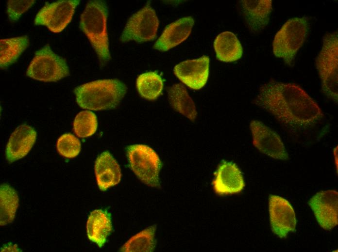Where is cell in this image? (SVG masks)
Returning a JSON list of instances; mask_svg holds the SVG:
<instances>
[{"label": "cell", "instance_id": "1", "mask_svg": "<svg viewBox=\"0 0 338 252\" xmlns=\"http://www.w3.org/2000/svg\"><path fill=\"white\" fill-rule=\"evenodd\" d=\"M254 103L293 128L313 125L324 116L317 103L294 83L271 80L260 87Z\"/></svg>", "mask_w": 338, "mask_h": 252}, {"label": "cell", "instance_id": "2", "mask_svg": "<svg viewBox=\"0 0 338 252\" xmlns=\"http://www.w3.org/2000/svg\"><path fill=\"white\" fill-rule=\"evenodd\" d=\"M127 88L117 79L89 82L74 90L76 102L83 109L101 110L116 108L126 93Z\"/></svg>", "mask_w": 338, "mask_h": 252}, {"label": "cell", "instance_id": "3", "mask_svg": "<svg viewBox=\"0 0 338 252\" xmlns=\"http://www.w3.org/2000/svg\"><path fill=\"white\" fill-rule=\"evenodd\" d=\"M108 10L105 1L89 0L80 16L79 27L95 50L101 65L110 59L107 31Z\"/></svg>", "mask_w": 338, "mask_h": 252}, {"label": "cell", "instance_id": "4", "mask_svg": "<svg viewBox=\"0 0 338 252\" xmlns=\"http://www.w3.org/2000/svg\"><path fill=\"white\" fill-rule=\"evenodd\" d=\"M309 28L305 17L288 19L275 35L272 43L274 55L292 66L298 51L304 43Z\"/></svg>", "mask_w": 338, "mask_h": 252}, {"label": "cell", "instance_id": "5", "mask_svg": "<svg viewBox=\"0 0 338 252\" xmlns=\"http://www.w3.org/2000/svg\"><path fill=\"white\" fill-rule=\"evenodd\" d=\"M323 92L338 104V35L335 32L323 38L321 49L316 59Z\"/></svg>", "mask_w": 338, "mask_h": 252}, {"label": "cell", "instance_id": "6", "mask_svg": "<svg viewBox=\"0 0 338 252\" xmlns=\"http://www.w3.org/2000/svg\"><path fill=\"white\" fill-rule=\"evenodd\" d=\"M130 166L137 177L144 184L160 188L159 173L162 167L157 154L144 144H133L127 147Z\"/></svg>", "mask_w": 338, "mask_h": 252}, {"label": "cell", "instance_id": "7", "mask_svg": "<svg viewBox=\"0 0 338 252\" xmlns=\"http://www.w3.org/2000/svg\"><path fill=\"white\" fill-rule=\"evenodd\" d=\"M26 75L44 82H56L69 75L66 61L55 53L48 44L36 51L26 71Z\"/></svg>", "mask_w": 338, "mask_h": 252}, {"label": "cell", "instance_id": "8", "mask_svg": "<svg viewBox=\"0 0 338 252\" xmlns=\"http://www.w3.org/2000/svg\"><path fill=\"white\" fill-rule=\"evenodd\" d=\"M159 21L154 10L148 3L127 21L120 37L122 42L142 43L155 39Z\"/></svg>", "mask_w": 338, "mask_h": 252}, {"label": "cell", "instance_id": "9", "mask_svg": "<svg viewBox=\"0 0 338 252\" xmlns=\"http://www.w3.org/2000/svg\"><path fill=\"white\" fill-rule=\"evenodd\" d=\"M79 0H60L47 3L36 14L34 24L42 25L54 33L63 31L72 20Z\"/></svg>", "mask_w": 338, "mask_h": 252}, {"label": "cell", "instance_id": "10", "mask_svg": "<svg viewBox=\"0 0 338 252\" xmlns=\"http://www.w3.org/2000/svg\"><path fill=\"white\" fill-rule=\"evenodd\" d=\"M250 128L253 144L261 153L274 159L288 158L284 144L275 131L257 120L252 121Z\"/></svg>", "mask_w": 338, "mask_h": 252}, {"label": "cell", "instance_id": "11", "mask_svg": "<svg viewBox=\"0 0 338 252\" xmlns=\"http://www.w3.org/2000/svg\"><path fill=\"white\" fill-rule=\"evenodd\" d=\"M269 214L271 230L280 238L286 237L296 227V215L292 206L286 199L278 195L269 197Z\"/></svg>", "mask_w": 338, "mask_h": 252}, {"label": "cell", "instance_id": "12", "mask_svg": "<svg viewBox=\"0 0 338 252\" xmlns=\"http://www.w3.org/2000/svg\"><path fill=\"white\" fill-rule=\"evenodd\" d=\"M316 219L323 229L331 230L338 224V193L335 190L321 191L308 201Z\"/></svg>", "mask_w": 338, "mask_h": 252}, {"label": "cell", "instance_id": "13", "mask_svg": "<svg viewBox=\"0 0 338 252\" xmlns=\"http://www.w3.org/2000/svg\"><path fill=\"white\" fill-rule=\"evenodd\" d=\"M209 61V58L204 55L197 59L182 62L174 66V73L190 88L200 89L207 81Z\"/></svg>", "mask_w": 338, "mask_h": 252}, {"label": "cell", "instance_id": "14", "mask_svg": "<svg viewBox=\"0 0 338 252\" xmlns=\"http://www.w3.org/2000/svg\"><path fill=\"white\" fill-rule=\"evenodd\" d=\"M213 189L219 195L232 194L241 191L245 187L243 175L237 165L223 161L215 173Z\"/></svg>", "mask_w": 338, "mask_h": 252}, {"label": "cell", "instance_id": "15", "mask_svg": "<svg viewBox=\"0 0 338 252\" xmlns=\"http://www.w3.org/2000/svg\"><path fill=\"white\" fill-rule=\"evenodd\" d=\"M36 132L32 126L22 124L11 134L5 149L6 159L13 162L25 157L33 147Z\"/></svg>", "mask_w": 338, "mask_h": 252}, {"label": "cell", "instance_id": "16", "mask_svg": "<svg viewBox=\"0 0 338 252\" xmlns=\"http://www.w3.org/2000/svg\"><path fill=\"white\" fill-rule=\"evenodd\" d=\"M194 24L191 16L182 17L170 23L165 28L153 47L166 51L179 45L189 36Z\"/></svg>", "mask_w": 338, "mask_h": 252}, {"label": "cell", "instance_id": "17", "mask_svg": "<svg viewBox=\"0 0 338 252\" xmlns=\"http://www.w3.org/2000/svg\"><path fill=\"white\" fill-rule=\"evenodd\" d=\"M94 171L98 186L101 191L118 184L121 180L120 166L108 151L101 153L97 158Z\"/></svg>", "mask_w": 338, "mask_h": 252}, {"label": "cell", "instance_id": "18", "mask_svg": "<svg viewBox=\"0 0 338 252\" xmlns=\"http://www.w3.org/2000/svg\"><path fill=\"white\" fill-rule=\"evenodd\" d=\"M239 3L252 32H259L267 26L272 10L271 0H242Z\"/></svg>", "mask_w": 338, "mask_h": 252}, {"label": "cell", "instance_id": "19", "mask_svg": "<svg viewBox=\"0 0 338 252\" xmlns=\"http://www.w3.org/2000/svg\"><path fill=\"white\" fill-rule=\"evenodd\" d=\"M112 230L111 215L107 211L96 209L92 211L86 223L89 239L101 248L105 243Z\"/></svg>", "mask_w": 338, "mask_h": 252}, {"label": "cell", "instance_id": "20", "mask_svg": "<svg viewBox=\"0 0 338 252\" xmlns=\"http://www.w3.org/2000/svg\"><path fill=\"white\" fill-rule=\"evenodd\" d=\"M214 48L217 59L220 61L232 62L240 59L243 54L242 45L232 32L220 33L214 42Z\"/></svg>", "mask_w": 338, "mask_h": 252}, {"label": "cell", "instance_id": "21", "mask_svg": "<svg viewBox=\"0 0 338 252\" xmlns=\"http://www.w3.org/2000/svg\"><path fill=\"white\" fill-rule=\"evenodd\" d=\"M168 98L171 106L177 111L189 120L194 121L197 115L194 102L186 87L176 83L168 89Z\"/></svg>", "mask_w": 338, "mask_h": 252}, {"label": "cell", "instance_id": "22", "mask_svg": "<svg viewBox=\"0 0 338 252\" xmlns=\"http://www.w3.org/2000/svg\"><path fill=\"white\" fill-rule=\"evenodd\" d=\"M29 45L27 35L0 40V66L5 69L15 63Z\"/></svg>", "mask_w": 338, "mask_h": 252}, {"label": "cell", "instance_id": "23", "mask_svg": "<svg viewBox=\"0 0 338 252\" xmlns=\"http://www.w3.org/2000/svg\"><path fill=\"white\" fill-rule=\"evenodd\" d=\"M19 205L15 189L8 184L0 187V224L5 226L12 222Z\"/></svg>", "mask_w": 338, "mask_h": 252}, {"label": "cell", "instance_id": "24", "mask_svg": "<svg viewBox=\"0 0 338 252\" xmlns=\"http://www.w3.org/2000/svg\"><path fill=\"white\" fill-rule=\"evenodd\" d=\"M163 80L155 71H150L139 75L136 86L140 95L149 100H155L161 94L163 89Z\"/></svg>", "mask_w": 338, "mask_h": 252}, {"label": "cell", "instance_id": "25", "mask_svg": "<svg viewBox=\"0 0 338 252\" xmlns=\"http://www.w3.org/2000/svg\"><path fill=\"white\" fill-rule=\"evenodd\" d=\"M156 225H153L131 237L120 249V252H153L156 246Z\"/></svg>", "mask_w": 338, "mask_h": 252}, {"label": "cell", "instance_id": "26", "mask_svg": "<svg viewBox=\"0 0 338 252\" xmlns=\"http://www.w3.org/2000/svg\"><path fill=\"white\" fill-rule=\"evenodd\" d=\"M73 130L79 137L84 138L93 135L98 127L95 114L91 111L84 110L79 112L73 123Z\"/></svg>", "mask_w": 338, "mask_h": 252}, {"label": "cell", "instance_id": "27", "mask_svg": "<svg viewBox=\"0 0 338 252\" xmlns=\"http://www.w3.org/2000/svg\"><path fill=\"white\" fill-rule=\"evenodd\" d=\"M56 148L62 156L71 158L77 157L81 149L80 141L73 134L67 133L62 135L57 140Z\"/></svg>", "mask_w": 338, "mask_h": 252}, {"label": "cell", "instance_id": "28", "mask_svg": "<svg viewBox=\"0 0 338 252\" xmlns=\"http://www.w3.org/2000/svg\"><path fill=\"white\" fill-rule=\"evenodd\" d=\"M35 2L34 0H10L7 2L6 11L9 20L13 22L18 21L22 15Z\"/></svg>", "mask_w": 338, "mask_h": 252}]
</instances>
